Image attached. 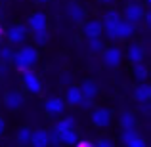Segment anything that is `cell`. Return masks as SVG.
<instances>
[{
    "mask_svg": "<svg viewBox=\"0 0 151 147\" xmlns=\"http://www.w3.org/2000/svg\"><path fill=\"white\" fill-rule=\"evenodd\" d=\"M12 59H14L15 67L23 73V71H27L38 59V54H37V50H35V48H21L19 52H15V54L12 55Z\"/></svg>",
    "mask_w": 151,
    "mask_h": 147,
    "instance_id": "obj_1",
    "label": "cell"
},
{
    "mask_svg": "<svg viewBox=\"0 0 151 147\" xmlns=\"http://www.w3.org/2000/svg\"><path fill=\"white\" fill-rule=\"evenodd\" d=\"M121 21V15L117 11H109L103 19V25H105V33L109 38H117V25Z\"/></svg>",
    "mask_w": 151,
    "mask_h": 147,
    "instance_id": "obj_2",
    "label": "cell"
},
{
    "mask_svg": "<svg viewBox=\"0 0 151 147\" xmlns=\"http://www.w3.org/2000/svg\"><path fill=\"white\" fill-rule=\"evenodd\" d=\"M23 84H25V88L29 90V92H33V94H40V90H42L38 77L35 73H31L29 69L23 71Z\"/></svg>",
    "mask_w": 151,
    "mask_h": 147,
    "instance_id": "obj_3",
    "label": "cell"
},
{
    "mask_svg": "<svg viewBox=\"0 0 151 147\" xmlns=\"http://www.w3.org/2000/svg\"><path fill=\"white\" fill-rule=\"evenodd\" d=\"M122 141H124L126 147H145V140L140 136V134H136L132 128L124 130V134H122Z\"/></svg>",
    "mask_w": 151,
    "mask_h": 147,
    "instance_id": "obj_4",
    "label": "cell"
},
{
    "mask_svg": "<svg viewBox=\"0 0 151 147\" xmlns=\"http://www.w3.org/2000/svg\"><path fill=\"white\" fill-rule=\"evenodd\" d=\"M124 15H126V21L136 23V21H140V19L144 17V8H142L140 4H130V6H126Z\"/></svg>",
    "mask_w": 151,
    "mask_h": 147,
    "instance_id": "obj_5",
    "label": "cell"
},
{
    "mask_svg": "<svg viewBox=\"0 0 151 147\" xmlns=\"http://www.w3.org/2000/svg\"><path fill=\"white\" fill-rule=\"evenodd\" d=\"M33 147H48L50 141H48V132L44 130H35L31 132V141H29Z\"/></svg>",
    "mask_w": 151,
    "mask_h": 147,
    "instance_id": "obj_6",
    "label": "cell"
},
{
    "mask_svg": "<svg viewBox=\"0 0 151 147\" xmlns=\"http://www.w3.org/2000/svg\"><path fill=\"white\" fill-rule=\"evenodd\" d=\"M25 37H27V29L21 27V25H15V27H12V29L8 31V40H10L12 44H19V42H23Z\"/></svg>",
    "mask_w": 151,
    "mask_h": 147,
    "instance_id": "obj_7",
    "label": "cell"
},
{
    "mask_svg": "<svg viewBox=\"0 0 151 147\" xmlns=\"http://www.w3.org/2000/svg\"><path fill=\"white\" fill-rule=\"evenodd\" d=\"M92 122L96 126H107L111 122V113L107 109H96L92 113Z\"/></svg>",
    "mask_w": 151,
    "mask_h": 147,
    "instance_id": "obj_8",
    "label": "cell"
},
{
    "mask_svg": "<svg viewBox=\"0 0 151 147\" xmlns=\"http://www.w3.org/2000/svg\"><path fill=\"white\" fill-rule=\"evenodd\" d=\"M4 103H6L8 109H19V107L23 105V96L19 92H8L6 94V99H4Z\"/></svg>",
    "mask_w": 151,
    "mask_h": 147,
    "instance_id": "obj_9",
    "label": "cell"
},
{
    "mask_svg": "<svg viewBox=\"0 0 151 147\" xmlns=\"http://www.w3.org/2000/svg\"><path fill=\"white\" fill-rule=\"evenodd\" d=\"M46 111H48L50 115H59L65 111V101L59 98H52L46 101Z\"/></svg>",
    "mask_w": 151,
    "mask_h": 147,
    "instance_id": "obj_10",
    "label": "cell"
},
{
    "mask_svg": "<svg viewBox=\"0 0 151 147\" xmlns=\"http://www.w3.org/2000/svg\"><path fill=\"white\" fill-rule=\"evenodd\" d=\"M103 59L109 67H117L121 63V50L119 48H107L105 54H103Z\"/></svg>",
    "mask_w": 151,
    "mask_h": 147,
    "instance_id": "obj_11",
    "label": "cell"
},
{
    "mask_svg": "<svg viewBox=\"0 0 151 147\" xmlns=\"http://www.w3.org/2000/svg\"><path fill=\"white\" fill-rule=\"evenodd\" d=\"M101 29H103V25L100 21H88L84 25V34H86V38H98L101 34Z\"/></svg>",
    "mask_w": 151,
    "mask_h": 147,
    "instance_id": "obj_12",
    "label": "cell"
},
{
    "mask_svg": "<svg viewBox=\"0 0 151 147\" xmlns=\"http://www.w3.org/2000/svg\"><path fill=\"white\" fill-rule=\"evenodd\" d=\"M29 27H31V31H38V29H44L46 27V15L44 14H35V15H31L29 17Z\"/></svg>",
    "mask_w": 151,
    "mask_h": 147,
    "instance_id": "obj_13",
    "label": "cell"
},
{
    "mask_svg": "<svg viewBox=\"0 0 151 147\" xmlns=\"http://www.w3.org/2000/svg\"><path fill=\"white\" fill-rule=\"evenodd\" d=\"M132 33H134V29H132V23L130 21H119V25H117V38H128V37H132Z\"/></svg>",
    "mask_w": 151,
    "mask_h": 147,
    "instance_id": "obj_14",
    "label": "cell"
},
{
    "mask_svg": "<svg viewBox=\"0 0 151 147\" xmlns=\"http://www.w3.org/2000/svg\"><path fill=\"white\" fill-rule=\"evenodd\" d=\"M67 101L71 103V105H78V103L82 101V92L78 86H71L69 90H67Z\"/></svg>",
    "mask_w": 151,
    "mask_h": 147,
    "instance_id": "obj_15",
    "label": "cell"
},
{
    "mask_svg": "<svg viewBox=\"0 0 151 147\" xmlns=\"http://www.w3.org/2000/svg\"><path fill=\"white\" fill-rule=\"evenodd\" d=\"M81 92H82V98H92L98 94V86H96V82L94 80H86L84 84L81 86Z\"/></svg>",
    "mask_w": 151,
    "mask_h": 147,
    "instance_id": "obj_16",
    "label": "cell"
},
{
    "mask_svg": "<svg viewBox=\"0 0 151 147\" xmlns=\"http://www.w3.org/2000/svg\"><path fill=\"white\" fill-rule=\"evenodd\" d=\"M142 57H144V50H142V46H138V44L130 46V50H128V59H130V61H132V63H140Z\"/></svg>",
    "mask_w": 151,
    "mask_h": 147,
    "instance_id": "obj_17",
    "label": "cell"
},
{
    "mask_svg": "<svg viewBox=\"0 0 151 147\" xmlns=\"http://www.w3.org/2000/svg\"><path fill=\"white\" fill-rule=\"evenodd\" d=\"M69 14H71V17H73V21H77V23L84 21V10H82L78 4H71L69 6Z\"/></svg>",
    "mask_w": 151,
    "mask_h": 147,
    "instance_id": "obj_18",
    "label": "cell"
},
{
    "mask_svg": "<svg viewBox=\"0 0 151 147\" xmlns=\"http://www.w3.org/2000/svg\"><path fill=\"white\" fill-rule=\"evenodd\" d=\"M73 124H75V118L73 117H67V118H63V120H59V124L55 126L58 136H59V134H63V132H67V130H73Z\"/></svg>",
    "mask_w": 151,
    "mask_h": 147,
    "instance_id": "obj_19",
    "label": "cell"
},
{
    "mask_svg": "<svg viewBox=\"0 0 151 147\" xmlns=\"http://www.w3.org/2000/svg\"><path fill=\"white\" fill-rule=\"evenodd\" d=\"M59 141H61V143H67V145H75L78 141V138H77V134H75V130H67V132L59 134Z\"/></svg>",
    "mask_w": 151,
    "mask_h": 147,
    "instance_id": "obj_20",
    "label": "cell"
},
{
    "mask_svg": "<svg viewBox=\"0 0 151 147\" xmlns=\"http://www.w3.org/2000/svg\"><path fill=\"white\" fill-rule=\"evenodd\" d=\"M136 98L140 99V101H149V98H151V88L147 84H142L140 88L136 90Z\"/></svg>",
    "mask_w": 151,
    "mask_h": 147,
    "instance_id": "obj_21",
    "label": "cell"
},
{
    "mask_svg": "<svg viewBox=\"0 0 151 147\" xmlns=\"http://www.w3.org/2000/svg\"><path fill=\"white\" fill-rule=\"evenodd\" d=\"M17 140H19V143H29L31 141V130L29 128H19Z\"/></svg>",
    "mask_w": 151,
    "mask_h": 147,
    "instance_id": "obj_22",
    "label": "cell"
},
{
    "mask_svg": "<svg viewBox=\"0 0 151 147\" xmlns=\"http://www.w3.org/2000/svg\"><path fill=\"white\" fill-rule=\"evenodd\" d=\"M121 126H122L124 130L132 128V126H134V117H132L130 113H124V115L121 117Z\"/></svg>",
    "mask_w": 151,
    "mask_h": 147,
    "instance_id": "obj_23",
    "label": "cell"
},
{
    "mask_svg": "<svg viewBox=\"0 0 151 147\" xmlns=\"http://www.w3.org/2000/svg\"><path fill=\"white\" fill-rule=\"evenodd\" d=\"M35 40H37V44H44V42L48 40V31H46V27L35 31Z\"/></svg>",
    "mask_w": 151,
    "mask_h": 147,
    "instance_id": "obj_24",
    "label": "cell"
},
{
    "mask_svg": "<svg viewBox=\"0 0 151 147\" xmlns=\"http://www.w3.org/2000/svg\"><path fill=\"white\" fill-rule=\"evenodd\" d=\"M134 73H136V77H138V78H145L147 71H145V67L142 65V61H140V63H134Z\"/></svg>",
    "mask_w": 151,
    "mask_h": 147,
    "instance_id": "obj_25",
    "label": "cell"
},
{
    "mask_svg": "<svg viewBox=\"0 0 151 147\" xmlns=\"http://www.w3.org/2000/svg\"><path fill=\"white\" fill-rule=\"evenodd\" d=\"M90 40V50H94V52H100L101 50V40H100V37L98 38H88Z\"/></svg>",
    "mask_w": 151,
    "mask_h": 147,
    "instance_id": "obj_26",
    "label": "cell"
},
{
    "mask_svg": "<svg viewBox=\"0 0 151 147\" xmlns=\"http://www.w3.org/2000/svg\"><path fill=\"white\" fill-rule=\"evenodd\" d=\"M94 145H96V147H113L111 140H105V138H103V140H100L98 143H94Z\"/></svg>",
    "mask_w": 151,
    "mask_h": 147,
    "instance_id": "obj_27",
    "label": "cell"
},
{
    "mask_svg": "<svg viewBox=\"0 0 151 147\" xmlns=\"http://www.w3.org/2000/svg\"><path fill=\"white\" fill-rule=\"evenodd\" d=\"M12 55H14V54H12L8 48H2V50H0V57H2V59H10Z\"/></svg>",
    "mask_w": 151,
    "mask_h": 147,
    "instance_id": "obj_28",
    "label": "cell"
},
{
    "mask_svg": "<svg viewBox=\"0 0 151 147\" xmlns=\"http://www.w3.org/2000/svg\"><path fill=\"white\" fill-rule=\"evenodd\" d=\"M75 145H77V147H96L92 141H77Z\"/></svg>",
    "mask_w": 151,
    "mask_h": 147,
    "instance_id": "obj_29",
    "label": "cell"
},
{
    "mask_svg": "<svg viewBox=\"0 0 151 147\" xmlns=\"http://www.w3.org/2000/svg\"><path fill=\"white\" fill-rule=\"evenodd\" d=\"M142 111H144V113H149V105H147V101H144V105H142Z\"/></svg>",
    "mask_w": 151,
    "mask_h": 147,
    "instance_id": "obj_30",
    "label": "cell"
},
{
    "mask_svg": "<svg viewBox=\"0 0 151 147\" xmlns=\"http://www.w3.org/2000/svg\"><path fill=\"white\" fill-rule=\"evenodd\" d=\"M4 132V120H2V117H0V134Z\"/></svg>",
    "mask_w": 151,
    "mask_h": 147,
    "instance_id": "obj_31",
    "label": "cell"
},
{
    "mask_svg": "<svg viewBox=\"0 0 151 147\" xmlns=\"http://www.w3.org/2000/svg\"><path fill=\"white\" fill-rule=\"evenodd\" d=\"M6 71V67H4V63H0V73H4Z\"/></svg>",
    "mask_w": 151,
    "mask_h": 147,
    "instance_id": "obj_32",
    "label": "cell"
},
{
    "mask_svg": "<svg viewBox=\"0 0 151 147\" xmlns=\"http://www.w3.org/2000/svg\"><path fill=\"white\" fill-rule=\"evenodd\" d=\"M100 2H105V4H109V2H113V0H100Z\"/></svg>",
    "mask_w": 151,
    "mask_h": 147,
    "instance_id": "obj_33",
    "label": "cell"
},
{
    "mask_svg": "<svg viewBox=\"0 0 151 147\" xmlns=\"http://www.w3.org/2000/svg\"><path fill=\"white\" fill-rule=\"evenodd\" d=\"M0 37H2V25H0Z\"/></svg>",
    "mask_w": 151,
    "mask_h": 147,
    "instance_id": "obj_34",
    "label": "cell"
},
{
    "mask_svg": "<svg viewBox=\"0 0 151 147\" xmlns=\"http://www.w3.org/2000/svg\"><path fill=\"white\" fill-rule=\"evenodd\" d=\"M38 2H48V0H38Z\"/></svg>",
    "mask_w": 151,
    "mask_h": 147,
    "instance_id": "obj_35",
    "label": "cell"
}]
</instances>
